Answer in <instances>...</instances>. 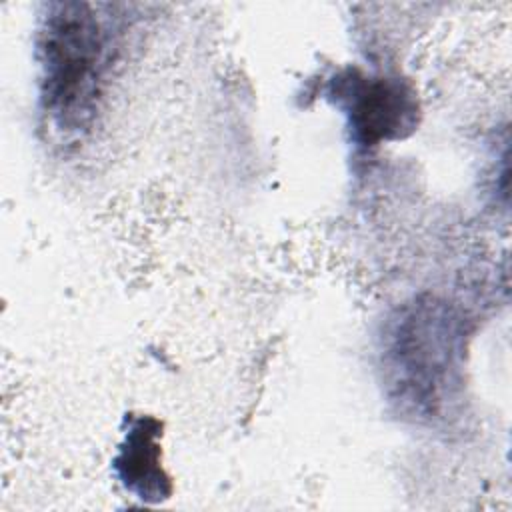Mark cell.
I'll return each instance as SVG.
<instances>
[{
	"label": "cell",
	"mask_w": 512,
	"mask_h": 512,
	"mask_svg": "<svg viewBox=\"0 0 512 512\" xmlns=\"http://www.w3.org/2000/svg\"><path fill=\"white\" fill-rule=\"evenodd\" d=\"M112 28L98 6L50 4L38 36L40 98L62 130H82L94 118L112 66Z\"/></svg>",
	"instance_id": "1"
},
{
	"label": "cell",
	"mask_w": 512,
	"mask_h": 512,
	"mask_svg": "<svg viewBox=\"0 0 512 512\" xmlns=\"http://www.w3.org/2000/svg\"><path fill=\"white\" fill-rule=\"evenodd\" d=\"M456 330L442 306L424 304L398 322L390 368L400 396L422 412H436L456 370Z\"/></svg>",
	"instance_id": "2"
},
{
	"label": "cell",
	"mask_w": 512,
	"mask_h": 512,
	"mask_svg": "<svg viewBox=\"0 0 512 512\" xmlns=\"http://www.w3.org/2000/svg\"><path fill=\"white\" fill-rule=\"evenodd\" d=\"M332 94L348 116L354 140L364 146L404 138L416 126L418 100L400 78L350 72L336 80Z\"/></svg>",
	"instance_id": "3"
},
{
	"label": "cell",
	"mask_w": 512,
	"mask_h": 512,
	"mask_svg": "<svg viewBox=\"0 0 512 512\" xmlns=\"http://www.w3.org/2000/svg\"><path fill=\"white\" fill-rule=\"evenodd\" d=\"M160 422L152 416L132 420L114 458V470L122 486L142 502H162L172 492L170 476L160 464Z\"/></svg>",
	"instance_id": "4"
}]
</instances>
